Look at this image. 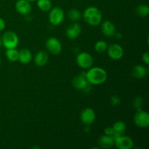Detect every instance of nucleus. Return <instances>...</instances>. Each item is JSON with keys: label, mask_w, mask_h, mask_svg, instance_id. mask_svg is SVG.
<instances>
[{"label": "nucleus", "mask_w": 149, "mask_h": 149, "mask_svg": "<svg viewBox=\"0 0 149 149\" xmlns=\"http://www.w3.org/2000/svg\"><path fill=\"white\" fill-rule=\"evenodd\" d=\"M68 17L71 21L77 22L81 17V13L77 9H71L68 11Z\"/></svg>", "instance_id": "nucleus-23"}, {"label": "nucleus", "mask_w": 149, "mask_h": 149, "mask_svg": "<svg viewBox=\"0 0 149 149\" xmlns=\"http://www.w3.org/2000/svg\"><path fill=\"white\" fill-rule=\"evenodd\" d=\"M65 17V13L63 10L59 7H53L50 9L49 13V21L52 26H58L61 24L64 20Z\"/></svg>", "instance_id": "nucleus-4"}, {"label": "nucleus", "mask_w": 149, "mask_h": 149, "mask_svg": "<svg viewBox=\"0 0 149 149\" xmlns=\"http://www.w3.org/2000/svg\"><path fill=\"white\" fill-rule=\"evenodd\" d=\"M108 55L109 58L113 60H119L124 55V49L121 45L118 44H112L107 48Z\"/></svg>", "instance_id": "nucleus-10"}, {"label": "nucleus", "mask_w": 149, "mask_h": 149, "mask_svg": "<svg viewBox=\"0 0 149 149\" xmlns=\"http://www.w3.org/2000/svg\"><path fill=\"white\" fill-rule=\"evenodd\" d=\"M121 99L118 95H113L111 97V103L113 106H118L120 104Z\"/></svg>", "instance_id": "nucleus-26"}, {"label": "nucleus", "mask_w": 149, "mask_h": 149, "mask_svg": "<svg viewBox=\"0 0 149 149\" xmlns=\"http://www.w3.org/2000/svg\"><path fill=\"white\" fill-rule=\"evenodd\" d=\"M85 77L88 82L94 85L101 84L107 79V72L100 67H94L89 69L85 74Z\"/></svg>", "instance_id": "nucleus-1"}, {"label": "nucleus", "mask_w": 149, "mask_h": 149, "mask_svg": "<svg viewBox=\"0 0 149 149\" xmlns=\"http://www.w3.org/2000/svg\"><path fill=\"white\" fill-rule=\"evenodd\" d=\"M32 60V53L29 49H23L19 51L18 61L22 64H29Z\"/></svg>", "instance_id": "nucleus-19"}, {"label": "nucleus", "mask_w": 149, "mask_h": 149, "mask_svg": "<svg viewBox=\"0 0 149 149\" xmlns=\"http://www.w3.org/2000/svg\"><path fill=\"white\" fill-rule=\"evenodd\" d=\"M105 135H109V136H113V134H114V132H113V130L112 128V127H108L105 129L104 130Z\"/></svg>", "instance_id": "nucleus-27"}, {"label": "nucleus", "mask_w": 149, "mask_h": 149, "mask_svg": "<svg viewBox=\"0 0 149 149\" xmlns=\"http://www.w3.org/2000/svg\"><path fill=\"white\" fill-rule=\"evenodd\" d=\"M147 68L143 65H136L133 67L132 70V75L134 78L141 79L144 78L146 76Z\"/></svg>", "instance_id": "nucleus-17"}, {"label": "nucleus", "mask_w": 149, "mask_h": 149, "mask_svg": "<svg viewBox=\"0 0 149 149\" xmlns=\"http://www.w3.org/2000/svg\"><path fill=\"white\" fill-rule=\"evenodd\" d=\"M15 7L16 11L23 15H28L31 11V4L27 0H17Z\"/></svg>", "instance_id": "nucleus-11"}, {"label": "nucleus", "mask_w": 149, "mask_h": 149, "mask_svg": "<svg viewBox=\"0 0 149 149\" xmlns=\"http://www.w3.org/2000/svg\"><path fill=\"white\" fill-rule=\"evenodd\" d=\"M49 60L48 54L45 51H39L34 56V62L37 66L42 67L46 65Z\"/></svg>", "instance_id": "nucleus-15"}, {"label": "nucleus", "mask_w": 149, "mask_h": 149, "mask_svg": "<svg viewBox=\"0 0 149 149\" xmlns=\"http://www.w3.org/2000/svg\"><path fill=\"white\" fill-rule=\"evenodd\" d=\"M102 33L108 37L113 36L116 33V26L110 20H105L101 26Z\"/></svg>", "instance_id": "nucleus-14"}, {"label": "nucleus", "mask_w": 149, "mask_h": 149, "mask_svg": "<svg viewBox=\"0 0 149 149\" xmlns=\"http://www.w3.org/2000/svg\"><path fill=\"white\" fill-rule=\"evenodd\" d=\"M1 58H0V66H1Z\"/></svg>", "instance_id": "nucleus-33"}, {"label": "nucleus", "mask_w": 149, "mask_h": 149, "mask_svg": "<svg viewBox=\"0 0 149 149\" xmlns=\"http://www.w3.org/2000/svg\"><path fill=\"white\" fill-rule=\"evenodd\" d=\"M142 60L144 63H145L146 65L149 64V53L148 52H146L145 53H143L142 56Z\"/></svg>", "instance_id": "nucleus-28"}, {"label": "nucleus", "mask_w": 149, "mask_h": 149, "mask_svg": "<svg viewBox=\"0 0 149 149\" xmlns=\"http://www.w3.org/2000/svg\"><path fill=\"white\" fill-rule=\"evenodd\" d=\"M114 36H116V37L118 38V39H121V38L122 37V34H121L120 33H116H116H115Z\"/></svg>", "instance_id": "nucleus-30"}, {"label": "nucleus", "mask_w": 149, "mask_h": 149, "mask_svg": "<svg viewBox=\"0 0 149 149\" xmlns=\"http://www.w3.org/2000/svg\"><path fill=\"white\" fill-rule=\"evenodd\" d=\"M77 63L80 68L89 69L93 64V58L90 54L87 52H81L77 57Z\"/></svg>", "instance_id": "nucleus-6"}, {"label": "nucleus", "mask_w": 149, "mask_h": 149, "mask_svg": "<svg viewBox=\"0 0 149 149\" xmlns=\"http://www.w3.org/2000/svg\"><path fill=\"white\" fill-rule=\"evenodd\" d=\"M114 145L119 149H130L133 147L134 142L132 138L122 135L114 138Z\"/></svg>", "instance_id": "nucleus-8"}, {"label": "nucleus", "mask_w": 149, "mask_h": 149, "mask_svg": "<svg viewBox=\"0 0 149 149\" xmlns=\"http://www.w3.org/2000/svg\"><path fill=\"white\" fill-rule=\"evenodd\" d=\"M134 122L135 125L140 128H146L149 126V114L148 112L142 109L137 111L134 116Z\"/></svg>", "instance_id": "nucleus-5"}, {"label": "nucleus", "mask_w": 149, "mask_h": 149, "mask_svg": "<svg viewBox=\"0 0 149 149\" xmlns=\"http://www.w3.org/2000/svg\"><path fill=\"white\" fill-rule=\"evenodd\" d=\"M83 17L87 23L93 26H98L102 21V13L97 7H89L83 13Z\"/></svg>", "instance_id": "nucleus-2"}, {"label": "nucleus", "mask_w": 149, "mask_h": 149, "mask_svg": "<svg viewBox=\"0 0 149 149\" xmlns=\"http://www.w3.org/2000/svg\"><path fill=\"white\" fill-rule=\"evenodd\" d=\"M29 1H36V0H27Z\"/></svg>", "instance_id": "nucleus-32"}, {"label": "nucleus", "mask_w": 149, "mask_h": 149, "mask_svg": "<svg viewBox=\"0 0 149 149\" xmlns=\"http://www.w3.org/2000/svg\"><path fill=\"white\" fill-rule=\"evenodd\" d=\"M46 48L51 54L57 55L62 51V45L57 38L49 37L46 42Z\"/></svg>", "instance_id": "nucleus-7"}, {"label": "nucleus", "mask_w": 149, "mask_h": 149, "mask_svg": "<svg viewBox=\"0 0 149 149\" xmlns=\"http://www.w3.org/2000/svg\"><path fill=\"white\" fill-rule=\"evenodd\" d=\"M81 31V26L77 22H73L69 25L65 31V34L67 37L70 39H75L80 35Z\"/></svg>", "instance_id": "nucleus-12"}, {"label": "nucleus", "mask_w": 149, "mask_h": 149, "mask_svg": "<svg viewBox=\"0 0 149 149\" xmlns=\"http://www.w3.org/2000/svg\"><path fill=\"white\" fill-rule=\"evenodd\" d=\"M98 143L101 148H111L114 146V140L111 136L104 135L100 137L98 140Z\"/></svg>", "instance_id": "nucleus-18"}, {"label": "nucleus", "mask_w": 149, "mask_h": 149, "mask_svg": "<svg viewBox=\"0 0 149 149\" xmlns=\"http://www.w3.org/2000/svg\"><path fill=\"white\" fill-rule=\"evenodd\" d=\"M37 6L42 11L47 12L52 8V1L50 0H36Z\"/></svg>", "instance_id": "nucleus-21"}, {"label": "nucleus", "mask_w": 149, "mask_h": 149, "mask_svg": "<svg viewBox=\"0 0 149 149\" xmlns=\"http://www.w3.org/2000/svg\"><path fill=\"white\" fill-rule=\"evenodd\" d=\"M5 26L6 23L4 20L1 18V17H0V31H2L5 29Z\"/></svg>", "instance_id": "nucleus-29"}, {"label": "nucleus", "mask_w": 149, "mask_h": 149, "mask_svg": "<svg viewBox=\"0 0 149 149\" xmlns=\"http://www.w3.org/2000/svg\"><path fill=\"white\" fill-rule=\"evenodd\" d=\"M108 44L103 40H99L95 45V49L97 52H103L107 50Z\"/></svg>", "instance_id": "nucleus-24"}, {"label": "nucleus", "mask_w": 149, "mask_h": 149, "mask_svg": "<svg viewBox=\"0 0 149 149\" xmlns=\"http://www.w3.org/2000/svg\"><path fill=\"white\" fill-rule=\"evenodd\" d=\"M88 84L89 82L86 79L85 75H82V74L77 76L72 80L73 87L79 90H86L88 87Z\"/></svg>", "instance_id": "nucleus-13"}, {"label": "nucleus", "mask_w": 149, "mask_h": 149, "mask_svg": "<svg viewBox=\"0 0 149 149\" xmlns=\"http://www.w3.org/2000/svg\"><path fill=\"white\" fill-rule=\"evenodd\" d=\"M136 14L141 17H146L149 14V7L146 4H140L135 10Z\"/></svg>", "instance_id": "nucleus-22"}, {"label": "nucleus", "mask_w": 149, "mask_h": 149, "mask_svg": "<svg viewBox=\"0 0 149 149\" xmlns=\"http://www.w3.org/2000/svg\"><path fill=\"white\" fill-rule=\"evenodd\" d=\"M1 36H0V47H1Z\"/></svg>", "instance_id": "nucleus-31"}, {"label": "nucleus", "mask_w": 149, "mask_h": 149, "mask_svg": "<svg viewBox=\"0 0 149 149\" xmlns=\"http://www.w3.org/2000/svg\"><path fill=\"white\" fill-rule=\"evenodd\" d=\"M6 57L7 59L11 62H15L18 61L19 51L16 48H11V49H7L5 52Z\"/></svg>", "instance_id": "nucleus-20"}, {"label": "nucleus", "mask_w": 149, "mask_h": 149, "mask_svg": "<svg viewBox=\"0 0 149 149\" xmlns=\"http://www.w3.org/2000/svg\"><path fill=\"white\" fill-rule=\"evenodd\" d=\"M112 128H113V132H114V134L112 136V138L114 139L116 137L125 134V131L127 130V125L122 121H117V122H116L113 124V126H112Z\"/></svg>", "instance_id": "nucleus-16"}, {"label": "nucleus", "mask_w": 149, "mask_h": 149, "mask_svg": "<svg viewBox=\"0 0 149 149\" xmlns=\"http://www.w3.org/2000/svg\"><path fill=\"white\" fill-rule=\"evenodd\" d=\"M95 118V112L91 108H86V109H83L80 114V119H81V122L87 126H90L92 124L94 123Z\"/></svg>", "instance_id": "nucleus-9"}, {"label": "nucleus", "mask_w": 149, "mask_h": 149, "mask_svg": "<svg viewBox=\"0 0 149 149\" xmlns=\"http://www.w3.org/2000/svg\"><path fill=\"white\" fill-rule=\"evenodd\" d=\"M19 38L17 33L13 31H6L1 37V45L6 49L16 48L18 45Z\"/></svg>", "instance_id": "nucleus-3"}, {"label": "nucleus", "mask_w": 149, "mask_h": 149, "mask_svg": "<svg viewBox=\"0 0 149 149\" xmlns=\"http://www.w3.org/2000/svg\"><path fill=\"white\" fill-rule=\"evenodd\" d=\"M143 105V99L141 97H137L133 101V106L137 111L141 109V106Z\"/></svg>", "instance_id": "nucleus-25"}]
</instances>
